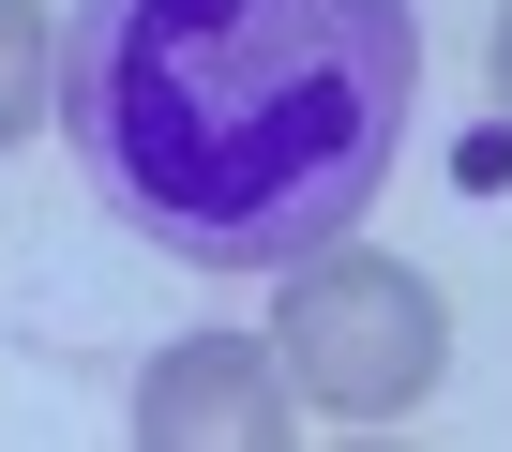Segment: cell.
<instances>
[{"label": "cell", "instance_id": "obj_1", "mask_svg": "<svg viewBox=\"0 0 512 452\" xmlns=\"http://www.w3.org/2000/svg\"><path fill=\"white\" fill-rule=\"evenodd\" d=\"M422 106L407 0H76L61 151L181 272H302L377 211Z\"/></svg>", "mask_w": 512, "mask_h": 452}, {"label": "cell", "instance_id": "obj_2", "mask_svg": "<svg viewBox=\"0 0 512 452\" xmlns=\"http://www.w3.org/2000/svg\"><path fill=\"white\" fill-rule=\"evenodd\" d=\"M437 362H452V317H437L422 272H392V257H302L287 272V377H302V407L407 422L437 392Z\"/></svg>", "mask_w": 512, "mask_h": 452}, {"label": "cell", "instance_id": "obj_3", "mask_svg": "<svg viewBox=\"0 0 512 452\" xmlns=\"http://www.w3.org/2000/svg\"><path fill=\"white\" fill-rule=\"evenodd\" d=\"M287 362L272 347H241V332H196L136 377V437L151 452H287Z\"/></svg>", "mask_w": 512, "mask_h": 452}, {"label": "cell", "instance_id": "obj_4", "mask_svg": "<svg viewBox=\"0 0 512 452\" xmlns=\"http://www.w3.org/2000/svg\"><path fill=\"white\" fill-rule=\"evenodd\" d=\"M46 106H61V31L31 0H0V136H31Z\"/></svg>", "mask_w": 512, "mask_h": 452}, {"label": "cell", "instance_id": "obj_5", "mask_svg": "<svg viewBox=\"0 0 512 452\" xmlns=\"http://www.w3.org/2000/svg\"><path fill=\"white\" fill-rule=\"evenodd\" d=\"M497 121H512V16H497Z\"/></svg>", "mask_w": 512, "mask_h": 452}]
</instances>
